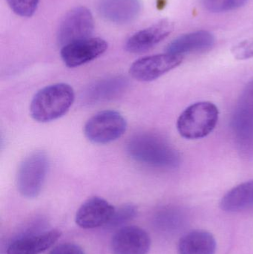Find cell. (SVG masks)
<instances>
[{
	"instance_id": "ac0fdd59",
	"label": "cell",
	"mask_w": 253,
	"mask_h": 254,
	"mask_svg": "<svg viewBox=\"0 0 253 254\" xmlns=\"http://www.w3.org/2000/svg\"><path fill=\"white\" fill-rule=\"evenodd\" d=\"M253 206V181L245 182L229 191L221 199L220 207L230 213L240 212Z\"/></svg>"
},
{
	"instance_id": "e0dca14e",
	"label": "cell",
	"mask_w": 253,
	"mask_h": 254,
	"mask_svg": "<svg viewBox=\"0 0 253 254\" xmlns=\"http://www.w3.org/2000/svg\"><path fill=\"white\" fill-rule=\"evenodd\" d=\"M217 243L212 234L193 231L185 234L178 243V254H215Z\"/></svg>"
},
{
	"instance_id": "ba28073f",
	"label": "cell",
	"mask_w": 253,
	"mask_h": 254,
	"mask_svg": "<svg viewBox=\"0 0 253 254\" xmlns=\"http://www.w3.org/2000/svg\"><path fill=\"white\" fill-rule=\"evenodd\" d=\"M184 56L168 53L141 58L132 64L129 73L135 80L150 82L174 69L182 63Z\"/></svg>"
},
{
	"instance_id": "6da1fadb",
	"label": "cell",
	"mask_w": 253,
	"mask_h": 254,
	"mask_svg": "<svg viewBox=\"0 0 253 254\" xmlns=\"http://www.w3.org/2000/svg\"><path fill=\"white\" fill-rule=\"evenodd\" d=\"M126 152L136 162L154 168L172 170L181 164L178 151L154 133L141 132L132 136L126 145Z\"/></svg>"
},
{
	"instance_id": "277c9868",
	"label": "cell",
	"mask_w": 253,
	"mask_h": 254,
	"mask_svg": "<svg viewBox=\"0 0 253 254\" xmlns=\"http://www.w3.org/2000/svg\"><path fill=\"white\" fill-rule=\"evenodd\" d=\"M238 149L244 157L253 156V80L242 92L231 121Z\"/></svg>"
},
{
	"instance_id": "8992f818",
	"label": "cell",
	"mask_w": 253,
	"mask_h": 254,
	"mask_svg": "<svg viewBox=\"0 0 253 254\" xmlns=\"http://www.w3.org/2000/svg\"><path fill=\"white\" fill-rule=\"evenodd\" d=\"M127 128V122L114 110L100 112L91 118L84 127L86 138L96 144H106L121 137Z\"/></svg>"
},
{
	"instance_id": "52a82bcc",
	"label": "cell",
	"mask_w": 253,
	"mask_h": 254,
	"mask_svg": "<svg viewBox=\"0 0 253 254\" xmlns=\"http://www.w3.org/2000/svg\"><path fill=\"white\" fill-rule=\"evenodd\" d=\"M95 29V21L90 10L80 6L71 9L61 21L57 41L61 47L91 38Z\"/></svg>"
},
{
	"instance_id": "30bf717a",
	"label": "cell",
	"mask_w": 253,
	"mask_h": 254,
	"mask_svg": "<svg viewBox=\"0 0 253 254\" xmlns=\"http://www.w3.org/2000/svg\"><path fill=\"white\" fill-rule=\"evenodd\" d=\"M150 247V235L139 227H123L111 239L113 254H148Z\"/></svg>"
},
{
	"instance_id": "5b68a950",
	"label": "cell",
	"mask_w": 253,
	"mask_h": 254,
	"mask_svg": "<svg viewBox=\"0 0 253 254\" xmlns=\"http://www.w3.org/2000/svg\"><path fill=\"white\" fill-rule=\"evenodd\" d=\"M49 169V158L46 152H33L21 163L16 176L19 193L27 198H34L41 192Z\"/></svg>"
},
{
	"instance_id": "ffe728a7",
	"label": "cell",
	"mask_w": 253,
	"mask_h": 254,
	"mask_svg": "<svg viewBox=\"0 0 253 254\" xmlns=\"http://www.w3.org/2000/svg\"><path fill=\"white\" fill-rule=\"evenodd\" d=\"M137 213V207L133 204L121 206L118 209H115L114 215L106 227L110 228H117L133 219L136 216Z\"/></svg>"
},
{
	"instance_id": "4fadbf2b",
	"label": "cell",
	"mask_w": 253,
	"mask_h": 254,
	"mask_svg": "<svg viewBox=\"0 0 253 254\" xmlns=\"http://www.w3.org/2000/svg\"><path fill=\"white\" fill-rule=\"evenodd\" d=\"M215 43L213 34L200 30L177 37L168 45L166 52L181 56L187 54L203 53L211 50Z\"/></svg>"
},
{
	"instance_id": "5bb4252c",
	"label": "cell",
	"mask_w": 253,
	"mask_h": 254,
	"mask_svg": "<svg viewBox=\"0 0 253 254\" xmlns=\"http://www.w3.org/2000/svg\"><path fill=\"white\" fill-rule=\"evenodd\" d=\"M129 86L126 77L113 76L102 79L91 85L84 95V100L89 104L112 101L121 96Z\"/></svg>"
},
{
	"instance_id": "603a6c76",
	"label": "cell",
	"mask_w": 253,
	"mask_h": 254,
	"mask_svg": "<svg viewBox=\"0 0 253 254\" xmlns=\"http://www.w3.org/2000/svg\"><path fill=\"white\" fill-rule=\"evenodd\" d=\"M49 254H85L83 249L74 243H63L53 248Z\"/></svg>"
},
{
	"instance_id": "7402d4cb",
	"label": "cell",
	"mask_w": 253,
	"mask_h": 254,
	"mask_svg": "<svg viewBox=\"0 0 253 254\" xmlns=\"http://www.w3.org/2000/svg\"><path fill=\"white\" fill-rule=\"evenodd\" d=\"M235 58L239 60H247L253 58V40L242 42L232 49Z\"/></svg>"
},
{
	"instance_id": "7a4b0ae2",
	"label": "cell",
	"mask_w": 253,
	"mask_h": 254,
	"mask_svg": "<svg viewBox=\"0 0 253 254\" xmlns=\"http://www.w3.org/2000/svg\"><path fill=\"white\" fill-rule=\"evenodd\" d=\"M75 99L74 89L67 83H56L40 89L30 106L33 119L47 123L60 119L68 113Z\"/></svg>"
},
{
	"instance_id": "9a60e30c",
	"label": "cell",
	"mask_w": 253,
	"mask_h": 254,
	"mask_svg": "<svg viewBox=\"0 0 253 254\" xmlns=\"http://www.w3.org/2000/svg\"><path fill=\"white\" fill-rule=\"evenodd\" d=\"M141 10L140 0H101L99 12L105 20L124 25L133 22Z\"/></svg>"
},
{
	"instance_id": "44dd1931",
	"label": "cell",
	"mask_w": 253,
	"mask_h": 254,
	"mask_svg": "<svg viewBox=\"0 0 253 254\" xmlns=\"http://www.w3.org/2000/svg\"><path fill=\"white\" fill-rule=\"evenodd\" d=\"M13 13L22 17H31L37 10L40 0H6Z\"/></svg>"
},
{
	"instance_id": "2e32d148",
	"label": "cell",
	"mask_w": 253,
	"mask_h": 254,
	"mask_svg": "<svg viewBox=\"0 0 253 254\" xmlns=\"http://www.w3.org/2000/svg\"><path fill=\"white\" fill-rule=\"evenodd\" d=\"M60 237L61 232L58 230L23 237L8 246L7 254H40L52 247Z\"/></svg>"
},
{
	"instance_id": "9c48e42d",
	"label": "cell",
	"mask_w": 253,
	"mask_h": 254,
	"mask_svg": "<svg viewBox=\"0 0 253 254\" xmlns=\"http://www.w3.org/2000/svg\"><path fill=\"white\" fill-rule=\"evenodd\" d=\"M108 49V43L99 37H91L63 46L60 55L66 66L76 68L97 59Z\"/></svg>"
},
{
	"instance_id": "3957f363",
	"label": "cell",
	"mask_w": 253,
	"mask_h": 254,
	"mask_svg": "<svg viewBox=\"0 0 253 254\" xmlns=\"http://www.w3.org/2000/svg\"><path fill=\"white\" fill-rule=\"evenodd\" d=\"M218 108L210 102L196 103L186 109L177 122L178 132L187 139H200L210 134L218 120Z\"/></svg>"
},
{
	"instance_id": "d6986e66",
	"label": "cell",
	"mask_w": 253,
	"mask_h": 254,
	"mask_svg": "<svg viewBox=\"0 0 253 254\" xmlns=\"http://www.w3.org/2000/svg\"><path fill=\"white\" fill-rule=\"evenodd\" d=\"M249 0H201L205 10L211 13H226L245 6Z\"/></svg>"
},
{
	"instance_id": "8fae6325",
	"label": "cell",
	"mask_w": 253,
	"mask_h": 254,
	"mask_svg": "<svg viewBox=\"0 0 253 254\" xmlns=\"http://www.w3.org/2000/svg\"><path fill=\"white\" fill-rule=\"evenodd\" d=\"M115 207L101 197L95 196L85 201L76 214V224L83 229L106 226L111 221Z\"/></svg>"
},
{
	"instance_id": "7c38bea8",
	"label": "cell",
	"mask_w": 253,
	"mask_h": 254,
	"mask_svg": "<svg viewBox=\"0 0 253 254\" xmlns=\"http://www.w3.org/2000/svg\"><path fill=\"white\" fill-rule=\"evenodd\" d=\"M173 30L174 23L172 21L162 19L129 37L125 49L129 53H144L165 40Z\"/></svg>"
}]
</instances>
